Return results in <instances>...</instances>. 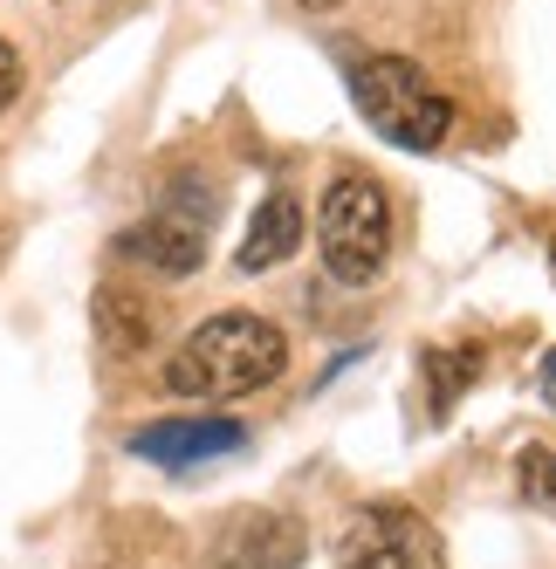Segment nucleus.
I'll return each mask as SVG.
<instances>
[{
	"label": "nucleus",
	"mask_w": 556,
	"mask_h": 569,
	"mask_svg": "<svg viewBox=\"0 0 556 569\" xmlns=\"http://www.w3.org/2000/svg\"><path fill=\"white\" fill-rule=\"evenodd\" d=\"M289 371V337L268 316H207L172 357H166V391L172 398H248Z\"/></svg>",
	"instance_id": "obj_1"
},
{
	"label": "nucleus",
	"mask_w": 556,
	"mask_h": 569,
	"mask_svg": "<svg viewBox=\"0 0 556 569\" xmlns=\"http://www.w3.org/2000/svg\"><path fill=\"white\" fill-rule=\"evenodd\" d=\"M316 254H324L330 281H344V289L378 281V268L391 254V199L378 179H365V172L330 179L324 207H316Z\"/></svg>",
	"instance_id": "obj_2"
},
{
	"label": "nucleus",
	"mask_w": 556,
	"mask_h": 569,
	"mask_svg": "<svg viewBox=\"0 0 556 569\" xmlns=\"http://www.w3.org/2000/svg\"><path fill=\"white\" fill-rule=\"evenodd\" d=\"M350 97L365 110V124L399 151H440L447 131H454V103L433 90L419 76V62H406V56H371L350 76Z\"/></svg>",
	"instance_id": "obj_3"
},
{
	"label": "nucleus",
	"mask_w": 556,
	"mask_h": 569,
	"mask_svg": "<svg viewBox=\"0 0 556 569\" xmlns=\"http://www.w3.org/2000/svg\"><path fill=\"white\" fill-rule=\"evenodd\" d=\"M337 569H447V542L419 508H399V501H378L365 508L344 542H337Z\"/></svg>",
	"instance_id": "obj_4"
},
{
	"label": "nucleus",
	"mask_w": 556,
	"mask_h": 569,
	"mask_svg": "<svg viewBox=\"0 0 556 569\" xmlns=\"http://www.w3.org/2000/svg\"><path fill=\"white\" fill-rule=\"evenodd\" d=\"M207 233H214V192L192 199V186H179V192L158 199L117 248H125L131 261H145L151 274H192L207 261Z\"/></svg>",
	"instance_id": "obj_5"
},
{
	"label": "nucleus",
	"mask_w": 556,
	"mask_h": 569,
	"mask_svg": "<svg viewBox=\"0 0 556 569\" xmlns=\"http://www.w3.org/2000/svg\"><path fill=\"white\" fill-rule=\"evenodd\" d=\"M234 446H248V426L234 419H166V426H145L131 439V453L158 467H200L214 453H234Z\"/></svg>",
	"instance_id": "obj_6"
},
{
	"label": "nucleus",
	"mask_w": 556,
	"mask_h": 569,
	"mask_svg": "<svg viewBox=\"0 0 556 569\" xmlns=\"http://www.w3.org/2000/svg\"><path fill=\"white\" fill-rule=\"evenodd\" d=\"M220 569H296L302 562V536L282 515H234L214 542Z\"/></svg>",
	"instance_id": "obj_7"
},
{
	"label": "nucleus",
	"mask_w": 556,
	"mask_h": 569,
	"mask_svg": "<svg viewBox=\"0 0 556 569\" xmlns=\"http://www.w3.org/2000/svg\"><path fill=\"white\" fill-rule=\"evenodd\" d=\"M296 248H302V199L296 192H268L255 207V220H248V233H241V268L248 274L282 268Z\"/></svg>",
	"instance_id": "obj_8"
},
{
	"label": "nucleus",
	"mask_w": 556,
	"mask_h": 569,
	"mask_svg": "<svg viewBox=\"0 0 556 569\" xmlns=\"http://www.w3.org/2000/svg\"><path fill=\"white\" fill-rule=\"evenodd\" d=\"M97 330H103V343L125 357V350H138L145 337H151V322L145 316H131V296H117V289H103L97 296Z\"/></svg>",
	"instance_id": "obj_9"
},
{
	"label": "nucleus",
	"mask_w": 556,
	"mask_h": 569,
	"mask_svg": "<svg viewBox=\"0 0 556 569\" xmlns=\"http://www.w3.org/2000/svg\"><path fill=\"white\" fill-rule=\"evenodd\" d=\"M426 371H433V405L447 412L454 391H460L474 371H481V350H433V357H426Z\"/></svg>",
	"instance_id": "obj_10"
},
{
	"label": "nucleus",
	"mask_w": 556,
	"mask_h": 569,
	"mask_svg": "<svg viewBox=\"0 0 556 569\" xmlns=\"http://www.w3.org/2000/svg\"><path fill=\"white\" fill-rule=\"evenodd\" d=\"M515 473H523V495H529L543 515H556V453H549V446H523Z\"/></svg>",
	"instance_id": "obj_11"
},
{
	"label": "nucleus",
	"mask_w": 556,
	"mask_h": 569,
	"mask_svg": "<svg viewBox=\"0 0 556 569\" xmlns=\"http://www.w3.org/2000/svg\"><path fill=\"white\" fill-rule=\"evenodd\" d=\"M21 83H28V69H21V56H14V42L0 34V110H14V97H21Z\"/></svg>",
	"instance_id": "obj_12"
},
{
	"label": "nucleus",
	"mask_w": 556,
	"mask_h": 569,
	"mask_svg": "<svg viewBox=\"0 0 556 569\" xmlns=\"http://www.w3.org/2000/svg\"><path fill=\"white\" fill-rule=\"evenodd\" d=\"M543 398H549V405H556V350H549V357H543Z\"/></svg>",
	"instance_id": "obj_13"
},
{
	"label": "nucleus",
	"mask_w": 556,
	"mask_h": 569,
	"mask_svg": "<svg viewBox=\"0 0 556 569\" xmlns=\"http://www.w3.org/2000/svg\"><path fill=\"white\" fill-rule=\"evenodd\" d=\"M296 8H309V14H330V8H344V0H296Z\"/></svg>",
	"instance_id": "obj_14"
}]
</instances>
